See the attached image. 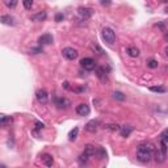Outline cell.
Wrapping results in <instances>:
<instances>
[{
  "label": "cell",
  "mask_w": 168,
  "mask_h": 168,
  "mask_svg": "<svg viewBox=\"0 0 168 168\" xmlns=\"http://www.w3.org/2000/svg\"><path fill=\"white\" fill-rule=\"evenodd\" d=\"M155 150V146L150 142L141 143L138 146V151H137V160L141 163H148L152 159V154Z\"/></svg>",
  "instance_id": "6da1fadb"
},
{
  "label": "cell",
  "mask_w": 168,
  "mask_h": 168,
  "mask_svg": "<svg viewBox=\"0 0 168 168\" xmlns=\"http://www.w3.org/2000/svg\"><path fill=\"white\" fill-rule=\"evenodd\" d=\"M101 37H103V40L108 43V45H113V43L116 42V33H114V30L112 28H108V26L103 28Z\"/></svg>",
  "instance_id": "7a4b0ae2"
},
{
  "label": "cell",
  "mask_w": 168,
  "mask_h": 168,
  "mask_svg": "<svg viewBox=\"0 0 168 168\" xmlns=\"http://www.w3.org/2000/svg\"><path fill=\"white\" fill-rule=\"evenodd\" d=\"M80 66H82L85 71H93L97 65H96L95 59H92V58H83L82 60H80Z\"/></svg>",
  "instance_id": "3957f363"
},
{
  "label": "cell",
  "mask_w": 168,
  "mask_h": 168,
  "mask_svg": "<svg viewBox=\"0 0 168 168\" xmlns=\"http://www.w3.org/2000/svg\"><path fill=\"white\" fill-rule=\"evenodd\" d=\"M62 54H63V57L68 60H74V59H76L78 58V50L76 49H74V47H65L63 50H62Z\"/></svg>",
  "instance_id": "277c9868"
},
{
  "label": "cell",
  "mask_w": 168,
  "mask_h": 168,
  "mask_svg": "<svg viewBox=\"0 0 168 168\" xmlns=\"http://www.w3.org/2000/svg\"><path fill=\"white\" fill-rule=\"evenodd\" d=\"M54 103L57 105V108H59V109H67V108H70V105H71V101L66 97H55Z\"/></svg>",
  "instance_id": "5b68a950"
},
{
  "label": "cell",
  "mask_w": 168,
  "mask_h": 168,
  "mask_svg": "<svg viewBox=\"0 0 168 168\" xmlns=\"http://www.w3.org/2000/svg\"><path fill=\"white\" fill-rule=\"evenodd\" d=\"M36 97L40 104H46L49 101V93L46 89H38L36 93Z\"/></svg>",
  "instance_id": "8992f818"
},
{
  "label": "cell",
  "mask_w": 168,
  "mask_h": 168,
  "mask_svg": "<svg viewBox=\"0 0 168 168\" xmlns=\"http://www.w3.org/2000/svg\"><path fill=\"white\" fill-rule=\"evenodd\" d=\"M78 13H79L80 17L83 18V20H88V18H91L92 15H93V9L87 8V7H80L78 9Z\"/></svg>",
  "instance_id": "52a82bcc"
},
{
  "label": "cell",
  "mask_w": 168,
  "mask_h": 168,
  "mask_svg": "<svg viewBox=\"0 0 168 168\" xmlns=\"http://www.w3.org/2000/svg\"><path fill=\"white\" fill-rule=\"evenodd\" d=\"M76 113L79 114V116H88L89 114V112H91V109H89V107H88V105H87V104H79L78 105V107H76Z\"/></svg>",
  "instance_id": "ba28073f"
},
{
  "label": "cell",
  "mask_w": 168,
  "mask_h": 168,
  "mask_svg": "<svg viewBox=\"0 0 168 168\" xmlns=\"http://www.w3.org/2000/svg\"><path fill=\"white\" fill-rule=\"evenodd\" d=\"M98 125H100L98 120H91V121L85 125V130H87V132H89V133H95L96 130L98 129Z\"/></svg>",
  "instance_id": "9c48e42d"
},
{
  "label": "cell",
  "mask_w": 168,
  "mask_h": 168,
  "mask_svg": "<svg viewBox=\"0 0 168 168\" xmlns=\"http://www.w3.org/2000/svg\"><path fill=\"white\" fill-rule=\"evenodd\" d=\"M54 38H53V36L51 34H42L40 38H38V43L40 45H50V43H53Z\"/></svg>",
  "instance_id": "30bf717a"
},
{
  "label": "cell",
  "mask_w": 168,
  "mask_h": 168,
  "mask_svg": "<svg viewBox=\"0 0 168 168\" xmlns=\"http://www.w3.org/2000/svg\"><path fill=\"white\" fill-rule=\"evenodd\" d=\"M120 134L122 135V137H125V138H127V137L132 134V132H133V126H130V125H122V126H120Z\"/></svg>",
  "instance_id": "8fae6325"
},
{
  "label": "cell",
  "mask_w": 168,
  "mask_h": 168,
  "mask_svg": "<svg viewBox=\"0 0 168 168\" xmlns=\"http://www.w3.org/2000/svg\"><path fill=\"white\" fill-rule=\"evenodd\" d=\"M96 75H97L98 79L101 80V82H107L108 76H107V71H105L104 67H97L96 68Z\"/></svg>",
  "instance_id": "7c38bea8"
},
{
  "label": "cell",
  "mask_w": 168,
  "mask_h": 168,
  "mask_svg": "<svg viewBox=\"0 0 168 168\" xmlns=\"http://www.w3.org/2000/svg\"><path fill=\"white\" fill-rule=\"evenodd\" d=\"M46 17H47L46 12H38V13H36V15H32L30 20L32 21H43Z\"/></svg>",
  "instance_id": "4fadbf2b"
},
{
  "label": "cell",
  "mask_w": 168,
  "mask_h": 168,
  "mask_svg": "<svg viewBox=\"0 0 168 168\" xmlns=\"http://www.w3.org/2000/svg\"><path fill=\"white\" fill-rule=\"evenodd\" d=\"M126 53H127L129 57H132V58H137L139 55V50L135 46H129L126 49Z\"/></svg>",
  "instance_id": "5bb4252c"
},
{
  "label": "cell",
  "mask_w": 168,
  "mask_h": 168,
  "mask_svg": "<svg viewBox=\"0 0 168 168\" xmlns=\"http://www.w3.org/2000/svg\"><path fill=\"white\" fill-rule=\"evenodd\" d=\"M42 161H43V164L47 166V167H51L54 164V159H53L51 155H49V154L43 155V156H42Z\"/></svg>",
  "instance_id": "9a60e30c"
},
{
  "label": "cell",
  "mask_w": 168,
  "mask_h": 168,
  "mask_svg": "<svg viewBox=\"0 0 168 168\" xmlns=\"http://www.w3.org/2000/svg\"><path fill=\"white\" fill-rule=\"evenodd\" d=\"M84 152L88 155V156H95V152H96V147L93 145H87L85 148H84Z\"/></svg>",
  "instance_id": "2e32d148"
},
{
  "label": "cell",
  "mask_w": 168,
  "mask_h": 168,
  "mask_svg": "<svg viewBox=\"0 0 168 168\" xmlns=\"http://www.w3.org/2000/svg\"><path fill=\"white\" fill-rule=\"evenodd\" d=\"M0 21H2L3 24H7V25H13V24H15L13 17H11L8 15H4V16L0 17Z\"/></svg>",
  "instance_id": "e0dca14e"
},
{
  "label": "cell",
  "mask_w": 168,
  "mask_h": 168,
  "mask_svg": "<svg viewBox=\"0 0 168 168\" xmlns=\"http://www.w3.org/2000/svg\"><path fill=\"white\" fill-rule=\"evenodd\" d=\"M88 160H89V156H88V155H87L85 152L80 154V155H79V158H78V161H79V164H82V166H84V164H87V163H88Z\"/></svg>",
  "instance_id": "ac0fdd59"
},
{
  "label": "cell",
  "mask_w": 168,
  "mask_h": 168,
  "mask_svg": "<svg viewBox=\"0 0 168 168\" xmlns=\"http://www.w3.org/2000/svg\"><path fill=\"white\" fill-rule=\"evenodd\" d=\"M95 155H96V156H98V159H105V158H107V151H105L103 147H96Z\"/></svg>",
  "instance_id": "d6986e66"
},
{
  "label": "cell",
  "mask_w": 168,
  "mask_h": 168,
  "mask_svg": "<svg viewBox=\"0 0 168 168\" xmlns=\"http://www.w3.org/2000/svg\"><path fill=\"white\" fill-rule=\"evenodd\" d=\"M78 134H79V127H74L71 132L68 133V139H70V141H75Z\"/></svg>",
  "instance_id": "ffe728a7"
},
{
  "label": "cell",
  "mask_w": 168,
  "mask_h": 168,
  "mask_svg": "<svg viewBox=\"0 0 168 168\" xmlns=\"http://www.w3.org/2000/svg\"><path fill=\"white\" fill-rule=\"evenodd\" d=\"M91 50H92V51H96V54H98V55H101V54L104 53L103 49L98 46L97 43H92V45H91Z\"/></svg>",
  "instance_id": "44dd1931"
},
{
  "label": "cell",
  "mask_w": 168,
  "mask_h": 168,
  "mask_svg": "<svg viewBox=\"0 0 168 168\" xmlns=\"http://www.w3.org/2000/svg\"><path fill=\"white\" fill-rule=\"evenodd\" d=\"M8 122H11V118H8L5 114H0V126L7 125Z\"/></svg>",
  "instance_id": "7402d4cb"
},
{
  "label": "cell",
  "mask_w": 168,
  "mask_h": 168,
  "mask_svg": "<svg viewBox=\"0 0 168 168\" xmlns=\"http://www.w3.org/2000/svg\"><path fill=\"white\" fill-rule=\"evenodd\" d=\"M113 98H116V100H120V101H123V100H125V95H123L122 92L116 91V92H113Z\"/></svg>",
  "instance_id": "603a6c76"
},
{
  "label": "cell",
  "mask_w": 168,
  "mask_h": 168,
  "mask_svg": "<svg viewBox=\"0 0 168 168\" xmlns=\"http://www.w3.org/2000/svg\"><path fill=\"white\" fill-rule=\"evenodd\" d=\"M158 65H159V63H158L156 59H152V58H151V59L147 60V67H150V68H156Z\"/></svg>",
  "instance_id": "cb8c5ba5"
},
{
  "label": "cell",
  "mask_w": 168,
  "mask_h": 168,
  "mask_svg": "<svg viewBox=\"0 0 168 168\" xmlns=\"http://www.w3.org/2000/svg\"><path fill=\"white\" fill-rule=\"evenodd\" d=\"M151 92H156V93H166V88L164 87H150Z\"/></svg>",
  "instance_id": "d4e9b609"
},
{
  "label": "cell",
  "mask_w": 168,
  "mask_h": 168,
  "mask_svg": "<svg viewBox=\"0 0 168 168\" xmlns=\"http://www.w3.org/2000/svg\"><path fill=\"white\" fill-rule=\"evenodd\" d=\"M22 4H24V8H25V9H32L33 0H22Z\"/></svg>",
  "instance_id": "484cf974"
},
{
  "label": "cell",
  "mask_w": 168,
  "mask_h": 168,
  "mask_svg": "<svg viewBox=\"0 0 168 168\" xmlns=\"http://www.w3.org/2000/svg\"><path fill=\"white\" fill-rule=\"evenodd\" d=\"M5 5L8 8H15L17 5V0H5Z\"/></svg>",
  "instance_id": "4316f807"
},
{
  "label": "cell",
  "mask_w": 168,
  "mask_h": 168,
  "mask_svg": "<svg viewBox=\"0 0 168 168\" xmlns=\"http://www.w3.org/2000/svg\"><path fill=\"white\" fill-rule=\"evenodd\" d=\"M105 129H108V130H112V132H117L118 129H120V126L117 125V123H109V125L105 126Z\"/></svg>",
  "instance_id": "83f0119b"
},
{
  "label": "cell",
  "mask_w": 168,
  "mask_h": 168,
  "mask_svg": "<svg viewBox=\"0 0 168 168\" xmlns=\"http://www.w3.org/2000/svg\"><path fill=\"white\" fill-rule=\"evenodd\" d=\"M30 53L32 54H40V53H42V47H32V50H30Z\"/></svg>",
  "instance_id": "f1b7e54d"
},
{
  "label": "cell",
  "mask_w": 168,
  "mask_h": 168,
  "mask_svg": "<svg viewBox=\"0 0 168 168\" xmlns=\"http://www.w3.org/2000/svg\"><path fill=\"white\" fill-rule=\"evenodd\" d=\"M63 18H65L63 13H57V15H55V21H57V22L63 21Z\"/></svg>",
  "instance_id": "f546056e"
},
{
  "label": "cell",
  "mask_w": 168,
  "mask_h": 168,
  "mask_svg": "<svg viewBox=\"0 0 168 168\" xmlns=\"http://www.w3.org/2000/svg\"><path fill=\"white\" fill-rule=\"evenodd\" d=\"M36 126H37V129H43V127H45V125H43L42 122H38V121L36 122Z\"/></svg>",
  "instance_id": "4dcf8cb0"
},
{
  "label": "cell",
  "mask_w": 168,
  "mask_h": 168,
  "mask_svg": "<svg viewBox=\"0 0 168 168\" xmlns=\"http://www.w3.org/2000/svg\"><path fill=\"white\" fill-rule=\"evenodd\" d=\"M101 4H110V0H101Z\"/></svg>",
  "instance_id": "1f68e13d"
}]
</instances>
